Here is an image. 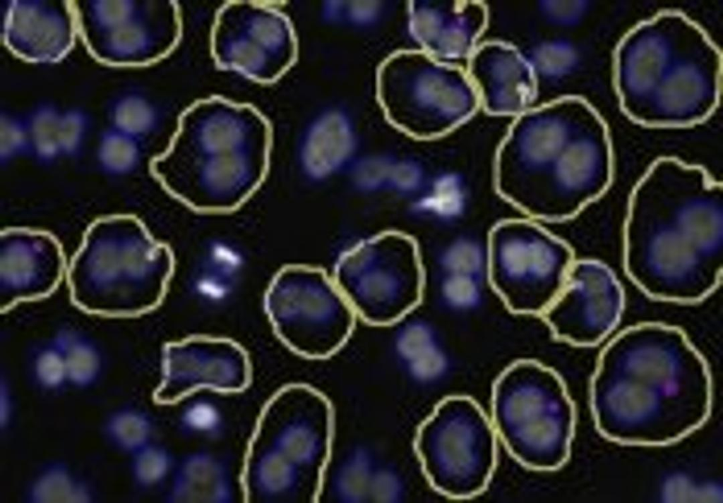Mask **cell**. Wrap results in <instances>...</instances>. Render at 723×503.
I'll use <instances>...</instances> for the list:
<instances>
[{"instance_id": "1", "label": "cell", "mask_w": 723, "mask_h": 503, "mask_svg": "<svg viewBox=\"0 0 723 503\" xmlns=\"http://www.w3.org/2000/svg\"><path fill=\"white\" fill-rule=\"evenodd\" d=\"M723 229L709 200L679 176L646 175L632 196L623 265L633 283L656 301L693 304L722 278Z\"/></svg>"}, {"instance_id": "2", "label": "cell", "mask_w": 723, "mask_h": 503, "mask_svg": "<svg viewBox=\"0 0 723 503\" xmlns=\"http://www.w3.org/2000/svg\"><path fill=\"white\" fill-rule=\"evenodd\" d=\"M590 389L592 400H621L616 406L633 399L618 417L638 399L628 419L634 418L644 399L641 418L650 399L651 402L655 399L711 402V377L705 360L681 329L657 322L639 323L615 335L599 355Z\"/></svg>"}, {"instance_id": "3", "label": "cell", "mask_w": 723, "mask_h": 503, "mask_svg": "<svg viewBox=\"0 0 723 503\" xmlns=\"http://www.w3.org/2000/svg\"><path fill=\"white\" fill-rule=\"evenodd\" d=\"M491 423L522 466L554 471L570 456L575 408L561 377L532 360L515 361L494 382Z\"/></svg>"}, {"instance_id": "4", "label": "cell", "mask_w": 723, "mask_h": 503, "mask_svg": "<svg viewBox=\"0 0 723 503\" xmlns=\"http://www.w3.org/2000/svg\"><path fill=\"white\" fill-rule=\"evenodd\" d=\"M419 442L428 478L441 494L466 499L486 489L497 463L496 433L474 399H443L424 425Z\"/></svg>"}, {"instance_id": "5", "label": "cell", "mask_w": 723, "mask_h": 503, "mask_svg": "<svg viewBox=\"0 0 723 503\" xmlns=\"http://www.w3.org/2000/svg\"><path fill=\"white\" fill-rule=\"evenodd\" d=\"M263 308L276 336L307 352L313 343H342L352 330L355 312L337 286L306 268L287 266L270 279Z\"/></svg>"}, {"instance_id": "6", "label": "cell", "mask_w": 723, "mask_h": 503, "mask_svg": "<svg viewBox=\"0 0 723 503\" xmlns=\"http://www.w3.org/2000/svg\"><path fill=\"white\" fill-rule=\"evenodd\" d=\"M497 229L490 251L494 288L510 309L546 311L562 290L573 252L563 241L537 229Z\"/></svg>"}, {"instance_id": "7", "label": "cell", "mask_w": 723, "mask_h": 503, "mask_svg": "<svg viewBox=\"0 0 723 503\" xmlns=\"http://www.w3.org/2000/svg\"><path fill=\"white\" fill-rule=\"evenodd\" d=\"M625 306V291L614 272L599 260H580L573 262L546 318L557 339L591 347L615 331Z\"/></svg>"}, {"instance_id": "8", "label": "cell", "mask_w": 723, "mask_h": 503, "mask_svg": "<svg viewBox=\"0 0 723 503\" xmlns=\"http://www.w3.org/2000/svg\"><path fill=\"white\" fill-rule=\"evenodd\" d=\"M337 287L355 313L375 325L399 320L419 303L422 281L387 262L376 241L348 268L338 272Z\"/></svg>"}, {"instance_id": "9", "label": "cell", "mask_w": 723, "mask_h": 503, "mask_svg": "<svg viewBox=\"0 0 723 503\" xmlns=\"http://www.w3.org/2000/svg\"><path fill=\"white\" fill-rule=\"evenodd\" d=\"M61 248L52 236L25 229L7 230L0 242L1 311L52 294L64 274Z\"/></svg>"}, {"instance_id": "10", "label": "cell", "mask_w": 723, "mask_h": 503, "mask_svg": "<svg viewBox=\"0 0 723 503\" xmlns=\"http://www.w3.org/2000/svg\"><path fill=\"white\" fill-rule=\"evenodd\" d=\"M552 186L563 202L566 216L599 196L611 179L609 161L592 134L573 138L550 169Z\"/></svg>"}, {"instance_id": "11", "label": "cell", "mask_w": 723, "mask_h": 503, "mask_svg": "<svg viewBox=\"0 0 723 503\" xmlns=\"http://www.w3.org/2000/svg\"><path fill=\"white\" fill-rule=\"evenodd\" d=\"M357 136L349 120L328 114L315 121L303 138L299 158L300 174L313 185L345 175L356 159Z\"/></svg>"}, {"instance_id": "12", "label": "cell", "mask_w": 723, "mask_h": 503, "mask_svg": "<svg viewBox=\"0 0 723 503\" xmlns=\"http://www.w3.org/2000/svg\"><path fill=\"white\" fill-rule=\"evenodd\" d=\"M232 460L228 455L198 450L177 459L164 500L169 503L234 502Z\"/></svg>"}, {"instance_id": "13", "label": "cell", "mask_w": 723, "mask_h": 503, "mask_svg": "<svg viewBox=\"0 0 723 503\" xmlns=\"http://www.w3.org/2000/svg\"><path fill=\"white\" fill-rule=\"evenodd\" d=\"M710 91L709 80L698 65L673 61L650 96L652 106L664 118L686 119L697 111Z\"/></svg>"}, {"instance_id": "14", "label": "cell", "mask_w": 723, "mask_h": 503, "mask_svg": "<svg viewBox=\"0 0 723 503\" xmlns=\"http://www.w3.org/2000/svg\"><path fill=\"white\" fill-rule=\"evenodd\" d=\"M100 499L95 484L68 462L51 459L34 471L23 489L25 503H93Z\"/></svg>"}, {"instance_id": "15", "label": "cell", "mask_w": 723, "mask_h": 503, "mask_svg": "<svg viewBox=\"0 0 723 503\" xmlns=\"http://www.w3.org/2000/svg\"><path fill=\"white\" fill-rule=\"evenodd\" d=\"M672 63L669 39L655 31L641 35L629 45L622 67V79L634 98L651 96Z\"/></svg>"}, {"instance_id": "16", "label": "cell", "mask_w": 723, "mask_h": 503, "mask_svg": "<svg viewBox=\"0 0 723 503\" xmlns=\"http://www.w3.org/2000/svg\"><path fill=\"white\" fill-rule=\"evenodd\" d=\"M470 190L465 176L458 172L439 173L429 180L411 200L410 214L439 224H453L462 218L470 205Z\"/></svg>"}, {"instance_id": "17", "label": "cell", "mask_w": 723, "mask_h": 503, "mask_svg": "<svg viewBox=\"0 0 723 503\" xmlns=\"http://www.w3.org/2000/svg\"><path fill=\"white\" fill-rule=\"evenodd\" d=\"M574 128L561 119L546 118L530 121L518 138L519 163L529 174L550 170L572 140Z\"/></svg>"}, {"instance_id": "18", "label": "cell", "mask_w": 723, "mask_h": 503, "mask_svg": "<svg viewBox=\"0 0 723 503\" xmlns=\"http://www.w3.org/2000/svg\"><path fill=\"white\" fill-rule=\"evenodd\" d=\"M13 42L39 57L57 54L64 42V25L58 16L35 4H23L14 11L10 23Z\"/></svg>"}, {"instance_id": "19", "label": "cell", "mask_w": 723, "mask_h": 503, "mask_svg": "<svg viewBox=\"0 0 723 503\" xmlns=\"http://www.w3.org/2000/svg\"><path fill=\"white\" fill-rule=\"evenodd\" d=\"M69 389L90 390L97 386L107 370V356L93 337L72 327L59 329Z\"/></svg>"}, {"instance_id": "20", "label": "cell", "mask_w": 723, "mask_h": 503, "mask_svg": "<svg viewBox=\"0 0 723 503\" xmlns=\"http://www.w3.org/2000/svg\"><path fill=\"white\" fill-rule=\"evenodd\" d=\"M24 370L30 384L41 393L57 394L69 389L59 329L28 346Z\"/></svg>"}, {"instance_id": "21", "label": "cell", "mask_w": 723, "mask_h": 503, "mask_svg": "<svg viewBox=\"0 0 723 503\" xmlns=\"http://www.w3.org/2000/svg\"><path fill=\"white\" fill-rule=\"evenodd\" d=\"M155 422L150 414L134 404L119 406L107 413L100 426L103 442L127 458L154 440Z\"/></svg>"}, {"instance_id": "22", "label": "cell", "mask_w": 723, "mask_h": 503, "mask_svg": "<svg viewBox=\"0 0 723 503\" xmlns=\"http://www.w3.org/2000/svg\"><path fill=\"white\" fill-rule=\"evenodd\" d=\"M379 457L366 444L351 447L333 468L329 495L340 503H366L371 475Z\"/></svg>"}, {"instance_id": "23", "label": "cell", "mask_w": 723, "mask_h": 503, "mask_svg": "<svg viewBox=\"0 0 723 503\" xmlns=\"http://www.w3.org/2000/svg\"><path fill=\"white\" fill-rule=\"evenodd\" d=\"M254 173L240 151L213 155L201 169L199 184L210 196L231 198L255 186Z\"/></svg>"}, {"instance_id": "24", "label": "cell", "mask_w": 723, "mask_h": 503, "mask_svg": "<svg viewBox=\"0 0 723 503\" xmlns=\"http://www.w3.org/2000/svg\"><path fill=\"white\" fill-rule=\"evenodd\" d=\"M300 468L273 445L264 449L253 463L252 483L265 500H274L294 492L300 480Z\"/></svg>"}, {"instance_id": "25", "label": "cell", "mask_w": 723, "mask_h": 503, "mask_svg": "<svg viewBox=\"0 0 723 503\" xmlns=\"http://www.w3.org/2000/svg\"><path fill=\"white\" fill-rule=\"evenodd\" d=\"M141 140L112 127L104 131L97 150L99 170L112 178L133 174L141 162Z\"/></svg>"}, {"instance_id": "26", "label": "cell", "mask_w": 723, "mask_h": 503, "mask_svg": "<svg viewBox=\"0 0 723 503\" xmlns=\"http://www.w3.org/2000/svg\"><path fill=\"white\" fill-rule=\"evenodd\" d=\"M175 428L185 438L218 440L225 435L227 425L223 410L215 400L199 397L190 399L182 406Z\"/></svg>"}, {"instance_id": "27", "label": "cell", "mask_w": 723, "mask_h": 503, "mask_svg": "<svg viewBox=\"0 0 723 503\" xmlns=\"http://www.w3.org/2000/svg\"><path fill=\"white\" fill-rule=\"evenodd\" d=\"M128 461L132 484L147 491L170 479L177 459L167 447L153 440L129 456Z\"/></svg>"}, {"instance_id": "28", "label": "cell", "mask_w": 723, "mask_h": 503, "mask_svg": "<svg viewBox=\"0 0 723 503\" xmlns=\"http://www.w3.org/2000/svg\"><path fill=\"white\" fill-rule=\"evenodd\" d=\"M61 114L53 107L42 106L25 117L31 158L41 166H51L61 158L59 146Z\"/></svg>"}, {"instance_id": "29", "label": "cell", "mask_w": 723, "mask_h": 503, "mask_svg": "<svg viewBox=\"0 0 723 503\" xmlns=\"http://www.w3.org/2000/svg\"><path fill=\"white\" fill-rule=\"evenodd\" d=\"M321 444L313 426L302 418L285 423L270 443L300 468L316 462L321 451Z\"/></svg>"}, {"instance_id": "30", "label": "cell", "mask_w": 723, "mask_h": 503, "mask_svg": "<svg viewBox=\"0 0 723 503\" xmlns=\"http://www.w3.org/2000/svg\"><path fill=\"white\" fill-rule=\"evenodd\" d=\"M437 263L440 274L485 278L489 271V253L476 239L459 238L439 253Z\"/></svg>"}, {"instance_id": "31", "label": "cell", "mask_w": 723, "mask_h": 503, "mask_svg": "<svg viewBox=\"0 0 723 503\" xmlns=\"http://www.w3.org/2000/svg\"><path fill=\"white\" fill-rule=\"evenodd\" d=\"M396 159L390 155L356 158L344 176L350 188L358 194L372 195L386 192Z\"/></svg>"}, {"instance_id": "32", "label": "cell", "mask_w": 723, "mask_h": 503, "mask_svg": "<svg viewBox=\"0 0 723 503\" xmlns=\"http://www.w3.org/2000/svg\"><path fill=\"white\" fill-rule=\"evenodd\" d=\"M484 279V277L462 274H440L441 303L455 311L475 309L483 301Z\"/></svg>"}, {"instance_id": "33", "label": "cell", "mask_w": 723, "mask_h": 503, "mask_svg": "<svg viewBox=\"0 0 723 503\" xmlns=\"http://www.w3.org/2000/svg\"><path fill=\"white\" fill-rule=\"evenodd\" d=\"M112 128L141 140L155 126V118L141 98L129 96L119 99L111 110Z\"/></svg>"}, {"instance_id": "34", "label": "cell", "mask_w": 723, "mask_h": 503, "mask_svg": "<svg viewBox=\"0 0 723 503\" xmlns=\"http://www.w3.org/2000/svg\"><path fill=\"white\" fill-rule=\"evenodd\" d=\"M407 495V483L399 468L379 458L369 484L366 503H401Z\"/></svg>"}, {"instance_id": "35", "label": "cell", "mask_w": 723, "mask_h": 503, "mask_svg": "<svg viewBox=\"0 0 723 503\" xmlns=\"http://www.w3.org/2000/svg\"><path fill=\"white\" fill-rule=\"evenodd\" d=\"M90 129V118L84 111L71 110L61 113L59 123L61 158L76 159L80 157Z\"/></svg>"}, {"instance_id": "36", "label": "cell", "mask_w": 723, "mask_h": 503, "mask_svg": "<svg viewBox=\"0 0 723 503\" xmlns=\"http://www.w3.org/2000/svg\"><path fill=\"white\" fill-rule=\"evenodd\" d=\"M22 157L31 158V147L25 118L1 116L0 125V161L1 166Z\"/></svg>"}, {"instance_id": "37", "label": "cell", "mask_w": 723, "mask_h": 503, "mask_svg": "<svg viewBox=\"0 0 723 503\" xmlns=\"http://www.w3.org/2000/svg\"><path fill=\"white\" fill-rule=\"evenodd\" d=\"M429 178L426 169L419 162L412 159H396L386 192L411 200L422 193Z\"/></svg>"}, {"instance_id": "38", "label": "cell", "mask_w": 723, "mask_h": 503, "mask_svg": "<svg viewBox=\"0 0 723 503\" xmlns=\"http://www.w3.org/2000/svg\"><path fill=\"white\" fill-rule=\"evenodd\" d=\"M107 52L115 57L138 54L146 44L145 32L134 21L109 30L105 41Z\"/></svg>"}, {"instance_id": "39", "label": "cell", "mask_w": 723, "mask_h": 503, "mask_svg": "<svg viewBox=\"0 0 723 503\" xmlns=\"http://www.w3.org/2000/svg\"><path fill=\"white\" fill-rule=\"evenodd\" d=\"M92 12L96 24L108 30L133 21L134 9L130 1H97L93 4Z\"/></svg>"}, {"instance_id": "40", "label": "cell", "mask_w": 723, "mask_h": 503, "mask_svg": "<svg viewBox=\"0 0 723 503\" xmlns=\"http://www.w3.org/2000/svg\"><path fill=\"white\" fill-rule=\"evenodd\" d=\"M16 412V400L8 382L1 379L0 389V428L7 431L11 425Z\"/></svg>"}]
</instances>
